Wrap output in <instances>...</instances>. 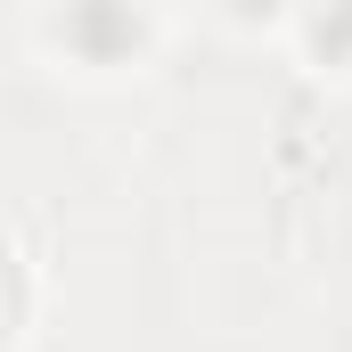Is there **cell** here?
<instances>
[{
    "label": "cell",
    "mask_w": 352,
    "mask_h": 352,
    "mask_svg": "<svg viewBox=\"0 0 352 352\" xmlns=\"http://www.w3.org/2000/svg\"><path fill=\"white\" fill-rule=\"evenodd\" d=\"M164 33H173V16H156V8H115V0L33 8V16H25V41H33V50H50L58 66H82V74H123V66H148Z\"/></svg>",
    "instance_id": "1"
},
{
    "label": "cell",
    "mask_w": 352,
    "mask_h": 352,
    "mask_svg": "<svg viewBox=\"0 0 352 352\" xmlns=\"http://www.w3.org/2000/svg\"><path fill=\"white\" fill-rule=\"evenodd\" d=\"M287 41L311 74H352V8H303L287 16Z\"/></svg>",
    "instance_id": "2"
},
{
    "label": "cell",
    "mask_w": 352,
    "mask_h": 352,
    "mask_svg": "<svg viewBox=\"0 0 352 352\" xmlns=\"http://www.w3.org/2000/svg\"><path fill=\"white\" fill-rule=\"evenodd\" d=\"M41 328V254H33V230L8 221V344H25Z\"/></svg>",
    "instance_id": "3"
}]
</instances>
